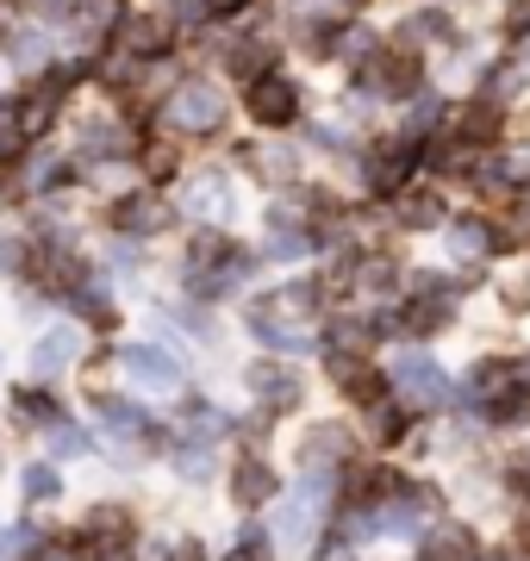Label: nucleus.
I'll return each mask as SVG.
<instances>
[{"instance_id":"f03ea898","label":"nucleus","mask_w":530,"mask_h":561,"mask_svg":"<svg viewBox=\"0 0 530 561\" xmlns=\"http://www.w3.org/2000/svg\"><path fill=\"white\" fill-rule=\"evenodd\" d=\"M325 500H331V481L312 468L307 486L275 512V542H281V549H307V542L319 537V512H325Z\"/></svg>"},{"instance_id":"6e6552de","label":"nucleus","mask_w":530,"mask_h":561,"mask_svg":"<svg viewBox=\"0 0 530 561\" xmlns=\"http://www.w3.org/2000/svg\"><path fill=\"white\" fill-rule=\"evenodd\" d=\"M443 138L462 144V150H487V144L499 138V101H462L449 113Z\"/></svg>"},{"instance_id":"20e7f679","label":"nucleus","mask_w":530,"mask_h":561,"mask_svg":"<svg viewBox=\"0 0 530 561\" xmlns=\"http://www.w3.org/2000/svg\"><path fill=\"white\" fill-rule=\"evenodd\" d=\"M388 381L400 387V393H412L418 405H449L456 400V393H449V375L425 356V350H400V356L388 362Z\"/></svg>"},{"instance_id":"58836bf2","label":"nucleus","mask_w":530,"mask_h":561,"mask_svg":"<svg viewBox=\"0 0 530 561\" xmlns=\"http://www.w3.org/2000/svg\"><path fill=\"white\" fill-rule=\"evenodd\" d=\"M256 162H263L268 175H293V157L287 150H256Z\"/></svg>"},{"instance_id":"393cba45","label":"nucleus","mask_w":530,"mask_h":561,"mask_svg":"<svg viewBox=\"0 0 530 561\" xmlns=\"http://www.w3.org/2000/svg\"><path fill=\"white\" fill-rule=\"evenodd\" d=\"M256 331H263V343H275V350H293V356H300V350H312L307 331H300V324H275V312H268V306H256Z\"/></svg>"},{"instance_id":"1a4fd4ad","label":"nucleus","mask_w":530,"mask_h":561,"mask_svg":"<svg viewBox=\"0 0 530 561\" xmlns=\"http://www.w3.org/2000/svg\"><path fill=\"white\" fill-rule=\"evenodd\" d=\"M119 362H125V375L138 387H157V393H169V387L182 381V362L175 356H163L157 343H131V350H119Z\"/></svg>"},{"instance_id":"412c9836","label":"nucleus","mask_w":530,"mask_h":561,"mask_svg":"<svg viewBox=\"0 0 530 561\" xmlns=\"http://www.w3.org/2000/svg\"><path fill=\"white\" fill-rule=\"evenodd\" d=\"M7 57L20 62V69H44V62H50V32H44V25L7 32Z\"/></svg>"},{"instance_id":"39448f33","label":"nucleus","mask_w":530,"mask_h":561,"mask_svg":"<svg viewBox=\"0 0 530 561\" xmlns=\"http://www.w3.org/2000/svg\"><path fill=\"white\" fill-rule=\"evenodd\" d=\"M244 106H250V119L256 125L281 131V125L300 119V81H287L281 69H275V76H263V81H250L244 88Z\"/></svg>"},{"instance_id":"6ab92c4d","label":"nucleus","mask_w":530,"mask_h":561,"mask_svg":"<svg viewBox=\"0 0 530 561\" xmlns=\"http://www.w3.org/2000/svg\"><path fill=\"white\" fill-rule=\"evenodd\" d=\"M469 556H474V537L462 524H443V530H430L418 542V561H469Z\"/></svg>"},{"instance_id":"c85d7f7f","label":"nucleus","mask_w":530,"mask_h":561,"mask_svg":"<svg viewBox=\"0 0 530 561\" xmlns=\"http://www.w3.org/2000/svg\"><path fill=\"white\" fill-rule=\"evenodd\" d=\"M375 50H381V38H375V32H362V25H344V38H337V57H344V62H368Z\"/></svg>"},{"instance_id":"4be33fe9","label":"nucleus","mask_w":530,"mask_h":561,"mask_svg":"<svg viewBox=\"0 0 530 561\" xmlns=\"http://www.w3.org/2000/svg\"><path fill=\"white\" fill-rule=\"evenodd\" d=\"M101 424L125 443V449H138V437L150 431V424H143V412H138V405H125V400H101Z\"/></svg>"},{"instance_id":"5701e85b","label":"nucleus","mask_w":530,"mask_h":561,"mask_svg":"<svg viewBox=\"0 0 530 561\" xmlns=\"http://www.w3.org/2000/svg\"><path fill=\"white\" fill-rule=\"evenodd\" d=\"M224 431H231V419H224V412H212V405H200V400L187 405V424H182L187 443H200V449H206V443H219Z\"/></svg>"},{"instance_id":"7c9ffc66","label":"nucleus","mask_w":530,"mask_h":561,"mask_svg":"<svg viewBox=\"0 0 530 561\" xmlns=\"http://www.w3.org/2000/svg\"><path fill=\"white\" fill-rule=\"evenodd\" d=\"M88 537H131V518L119 505H101V512H88Z\"/></svg>"},{"instance_id":"7ed1b4c3","label":"nucleus","mask_w":530,"mask_h":561,"mask_svg":"<svg viewBox=\"0 0 530 561\" xmlns=\"http://www.w3.org/2000/svg\"><path fill=\"white\" fill-rule=\"evenodd\" d=\"M418 81H425V69H418V50H406V44H381L362 62V88H375L381 101H412Z\"/></svg>"},{"instance_id":"f3484780","label":"nucleus","mask_w":530,"mask_h":561,"mask_svg":"<svg viewBox=\"0 0 530 561\" xmlns=\"http://www.w3.org/2000/svg\"><path fill=\"white\" fill-rule=\"evenodd\" d=\"M113 225H119V231H131V238H143V231H163V225H169V206L150 201V194H138V201L113 206Z\"/></svg>"},{"instance_id":"2f4dec72","label":"nucleus","mask_w":530,"mask_h":561,"mask_svg":"<svg viewBox=\"0 0 530 561\" xmlns=\"http://www.w3.org/2000/svg\"><path fill=\"white\" fill-rule=\"evenodd\" d=\"M143 175H150V181H163V175H175V144H169V138H157V144H143Z\"/></svg>"},{"instance_id":"c9c22d12","label":"nucleus","mask_w":530,"mask_h":561,"mask_svg":"<svg viewBox=\"0 0 530 561\" xmlns=\"http://www.w3.org/2000/svg\"><path fill=\"white\" fill-rule=\"evenodd\" d=\"M94 437H82L76 424H50V456H82Z\"/></svg>"},{"instance_id":"ea45409f","label":"nucleus","mask_w":530,"mask_h":561,"mask_svg":"<svg viewBox=\"0 0 530 561\" xmlns=\"http://www.w3.org/2000/svg\"><path fill=\"white\" fill-rule=\"evenodd\" d=\"M169 561H200V542H194V537H182L175 549H169Z\"/></svg>"},{"instance_id":"423d86ee","label":"nucleus","mask_w":530,"mask_h":561,"mask_svg":"<svg viewBox=\"0 0 530 561\" xmlns=\"http://www.w3.org/2000/svg\"><path fill=\"white\" fill-rule=\"evenodd\" d=\"M113 44H119V50H131V57H143V62H157V57H169L175 25L157 20V13H119V25H113Z\"/></svg>"},{"instance_id":"b1692460","label":"nucleus","mask_w":530,"mask_h":561,"mask_svg":"<svg viewBox=\"0 0 530 561\" xmlns=\"http://www.w3.org/2000/svg\"><path fill=\"white\" fill-rule=\"evenodd\" d=\"M349 456V431H337V424H319L307 437V468H325V461H344Z\"/></svg>"},{"instance_id":"a18cd8bd","label":"nucleus","mask_w":530,"mask_h":561,"mask_svg":"<svg viewBox=\"0 0 530 561\" xmlns=\"http://www.w3.org/2000/svg\"><path fill=\"white\" fill-rule=\"evenodd\" d=\"M224 561H263V549H250V542H244V549H238V556H224Z\"/></svg>"},{"instance_id":"e433bc0d","label":"nucleus","mask_w":530,"mask_h":561,"mask_svg":"<svg viewBox=\"0 0 530 561\" xmlns=\"http://www.w3.org/2000/svg\"><path fill=\"white\" fill-rule=\"evenodd\" d=\"M231 250H224V238H212V231H200V243H194V268H212V262H224Z\"/></svg>"},{"instance_id":"4c0bfd02","label":"nucleus","mask_w":530,"mask_h":561,"mask_svg":"<svg viewBox=\"0 0 530 561\" xmlns=\"http://www.w3.org/2000/svg\"><path fill=\"white\" fill-rule=\"evenodd\" d=\"M331 331H337V350H362V343H368V324L362 319H337Z\"/></svg>"},{"instance_id":"c756f323","label":"nucleus","mask_w":530,"mask_h":561,"mask_svg":"<svg viewBox=\"0 0 530 561\" xmlns=\"http://www.w3.org/2000/svg\"><path fill=\"white\" fill-rule=\"evenodd\" d=\"M13 419H20V424H44V431H50V424H57V405L44 400V393H32V387H25L20 400H13Z\"/></svg>"},{"instance_id":"49530a36","label":"nucleus","mask_w":530,"mask_h":561,"mask_svg":"<svg viewBox=\"0 0 530 561\" xmlns=\"http://www.w3.org/2000/svg\"><path fill=\"white\" fill-rule=\"evenodd\" d=\"M518 542L530 549V505H525V518H518Z\"/></svg>"},{"instance_id":"9d476101","label":"nucleus","mask_w":530,"mask_h":561,"mask_svg":"<svg viewBox=\"0 0 530 561\" xmlns=\"http://www.w3.org/2000/svg\"><path fill=\"white\" fill-rule=\"evenodd\" d=\"M250 387H256V400L263 405H300V393H307V387H300V375H293V368H281V362H256V368H250L244 375Z\"/></svg>"},{"instance_id":"4468645a","label":"nucleus","mask_w":530,"mask_h":561,"mask_svg":"<svg viewBox=\"0 0 530 561\" xmlns=\"http://www.w3.org/2000/svg\"><path fill=\"white\" fill-rule=\"evenodd\" d=\"M393 213H400L406 231H430V225H443V201H437L430 187H400V194H393Z\"/></svg>"},{"instance_id":"a211bd4d","label":"nucleus","mask_w":530,"mask_h":561,"mask_svg":"<svg viewBox=\"0 0 530 561\" xmlns=\"http://www.w3.org/2000/svg\"><path fill=\"white\" fill-rule=\"evenodd\" d=\"M325 368H331V381L344 387L349 400H381V381H375V375H368L362 362L349 356V350H337V356H325Z\"/></svg>"},{"instance_id":"9b49d317","label":"nucleus","mask_w":530,"mask_h":561,"mask_svg":"<svg viewBox=\"0 0 530 561\" xmlns=\"http://www.w3.org/2000/svg\"><path fill=\"white\" fill-rule=\"evenodd\" d=\"M456 38V20H449L443 7H418L412 20H400L393 44H406V50H425V44H449Z\"/></svg>"},{"instance_id":"aec40b11","label":"nucleus","mask_w":530,"mask_h":561,"mask_svg":"<svg viewBox=\"0 0 530 561\" xmlns=\"http://www.w3.org/2000/svg\"><path fill=\"white\" fill-rule=\"evenodd\" d=\"M268 493H275L268 461H238V468H231V500H238V505H263Z\"/></svg>"},{"instance_id":"2eb2a0df","label":"nucleus","mask_w":530,"mask_h":561,"mask_svg":"<svg viewBox=\"0 0 530 561\" xmlns=\"http://www.w3.org/2000/svg\"><path fill=\"white\" fill-rule=\"evenodd\" d=\"M182 213H200V219H224L231 213V187H224V175H200L182 187Z\"/></svg>"},{"instance_id":"cd10ccee","label":"nucleus","mask_w":530,"mask_h":561,"mask_svg":"<svg viewBox=\"0 0 530 561\" xmlns=\"http://www.w3.org/2000/svg\"><path fill=\"white\" fill-rule=\"evenodd\" d=\"M268 256H307V231H300V225L293 219H281V213H275V238H268Z\"/></svg>"},{"instance_id":"79ce46f5","label":"nucleus","mask_w":530,"mask_h":561,"mask_svg":"<svg viewBox=\"0 0 530 561\" xmlns=\"http://www.w3.org/2000/svg\"><path fill=\"white\" fill-rule=\"evenodd\" d=\"M244 7H256V0H212V13H244Z\"/></svg>"},{"instance_id":"c03bdc74","label":"nucleus","mask_w":530,"mask_h":561,"mask_svg":"<svg viewBox=\"0 0 530 561\" xmlns=\"http://www.w3.org/2000/svg\"><path fill=\"white\" fill-rule=\"evenodd\" d=\"M511 300H518V306H530V268H525V280L511 287Z\"/></svg>"},{"instance_id":"dca6fc26","label":"nucleus","mask_w":530,"mask_h":561,"mask_svg":"<svg viewBox=\"0 0 530 561\" xmlns=\"http://www.w3.org/2000/svg\"><path fill=\"white\" fill-rule=\"evenodd\" d=\"M511 238H499L493 225H481V219H456V231H449V250L462 262H481V256H493V250H506Z\"/></svg>"},{"instance_id":"f704fd0d","label":"nucleus","mask_w":530,"mask_h":561,"mask_svg":"<svg viewBox=\"0 0 530 561\" xmlns=\"http://www.w3.org/2000/svg\"><path fill=\"white\" fill-rule=\"evenodd\" d=\"M206 13H212V0H169V25H182V32H194Z\"/></svg>"},{"instance_id":"de8ad7c7","label":"nucleus","mask_w":530,"mask_h":561,"mask_svg":"<svg viewBox=\"0 0 530 561\" xmlns=\"http://www.w3.org/2000/svg\"><path fill=\"white\" fill-rule=\"evenodd\" d=\"M0 7H7V0H0Z\"/></svg>"},{"instance_id":"a19ab883","label":"nucleus","mask_w":530,"mask_h":561,"mask_svg":"<svg viewBox=\"0 0 530 561\" xmlns=\"http://www.w3.org/2000/svg\"><path fill=\"white\" fill-rule=\"evenodd\" d=\"M20 262H25L20 243H0V268H20Z\"/></svg>"},{"instance_id":"473e14b6","label":"nucleus","mask_w":530,"mask_h":561,"mask_svg":"<svg viewBox=\"0 0 530 561\" xmlns=\"http://www.w3.org/2000/svg\"><path fill=\"white\" fill-rule=\"evenodd\" d=\"M375 437H381V443H400V437H406V412L375 400Z\"/></svg>"},{"instance_id":"ddd939ff","label":"nucleus","mask_w":530,"mask_h":561,"mask_svg":"<svg viewBox=\"0 0 530 561\" xmlns=\"http://www.w3.org/2000/svg\"><path fill=\"white\" fill-rule=\"evenodd\" d=\"M76 350H82V331H69V324L44 331V337L32 343V375H62V368L76 362Z\"/></svg>"},{"instance_id":"f8f14e48","label":"nucleus","mask_w":530,"mask_h":561,"mask_svg":"<svg viewBox=\"0 0 530 561\" xmlns=\"http://www.w3.org/2000/svg\"><path fill=\"white\" fill-rule=\"evenodd\" d=\"M131 150H138L131 125H119V119H88V125H82V157L113 162V157H131Z\"/></svg>"},{"instance_id":"72a5a7b5","label":"nucleus","mask_w":530,"mask_h":561,"mask_svg":"<svg viewBox=\"0 0 530 561\" xmlns=\"http://www.w3.org/2000/svg\"><path fill=\"white\" fill-rule=\"evenodd\" d=\"M62 486H57V468H25V500H57Z\"/></svg>"},{"instance_id":"37998d69","label":"nucleus","mask_w":530,"mask_h":561,"mask_svg":"<svg viewBox=\"0 0 530 561\" xmlns=\"http://www.w3.org/2000/svg\"><path fill=\"white\" fill-rule=\"evenodd\" d=\"M38 561H82V549L69 556V549H38Z\"/></svg>"},{"instance_id":"bb28decb","label":"nucleus","mask_w":530,"mask_h":561,"mask_svg":"<svg viewBox=\"0 0 530 561\" xmlns=\"http://www.w3.org/2000/svg\"><path fill=\"white\" fill-rule=\"evenodd\" d=\"M393 275H400V268H393L388 256H362L356 262V287H362V294H388Z\"/></svg>"},{"instance_id":"f257e3e1","label":"nucleus","mask_w":530,"mask_h":561,"mask_svg":"<svg viewBox=\"0 0 530 561\" xmlns=\"http://www.w3.org/2000/svg\"><path fill=\"white\" fill-rule=\"evenodd\" d=\"M219 119H224V88H212V81H187V88H175L163 101V125L182 131V138L219 131Z\"/></svg>"},{"instance_id":"a878e982","label":"nucleus","mask_w":530,"mask_h":561,"mask_svg":"<svg viewBox=\"0 0 530 561\" xmlns=\"http://www.w3.org/2000/svg\"><path fill=\"white\" fill-rule=\"evenodd\" d=\"M443 319H449V294H418L412 312H406V331L412 337H425V331H437Z\"/></svg>"},{"instance_id":"0eeeda50","label":"nucleus","mask_w":530,"mask_h":561,"mask_svg":"<svg viewBox=\"0 0 530 561\" xmlns=\"http://www.w3.org/2000/svg\"><path fill=\"white\" fill-rule=\"evenodd\" d=\"M275 62H281V38L275 32H250V38H231V50H224V69H231V81H263L275 76Z\"/></svg>"}]
</instances>
